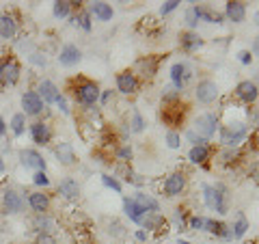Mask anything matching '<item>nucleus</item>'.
I'll return each mask as SVG.
<instances>
[{"label": "nucleus", "instance_id": "obj_43", "mask_svg": "<svg viewBox=\"0 0 259 244\" xmlns=\"http://www.w3.org/2000/svg\"><path fill=\"white\" fill-rule=\"evenodd\" d=\"M186 138L192 143V147H197V145H205V141L197 132H194V130H188V132H186Z\"/></svg>", "mask_w": 259, "mask_h": 244}, {"label": "nucleus", "instance_id": "obj_44", "mask_svg": "<svg viewBox=\"0 0 259 244\" xmlns=\"http://www.w3.org/2000/svg\"><path fill=\"white\" fill-rule=\"evenodd\" d=\"M35 244H59V242H56V238L52 233H39Z\"/></svg>", "mask_w": 259, "mask_h": 244}, {"label": "nucleus", "instance_id": "obj_26", "mask_svg": "<svg viewBox=\"0 0 259 244\" xmlns=\"http://www.w3.org/2000/svg\"><path fill=\"white\" fill-rule=\"evenodd\" d=\"M80 59H82V52H80V48L76 46H65L63 50H61V56H59V61L61 65H65V67H71V65H76Z\"/></svg>", "mask_w": 259, "mask_h": 244}, {"label": "nucleus", "instance_id": "obj_56", "mask_svg": "<svg viewBox=\"0 0 259 244\" xmlns=\"http://www.w3.org/2000/svg\"><path fill=\"white\" fill-rule=\"evenodd\" d=\"M255 145H257V149H259V132H257V136H255Z\"/></svg>", "mask_w": 259, "mask_h": 244}, {"label": "nucleus", "instance_id": "obj_35", "mask_svg": "<svg viewBox=\"0 0 259 244\" xmlns=\"http://www.w3.org/2000/svg\"><path fill=\"white\" fill-rule=\"evenodd\" d=\"M205 223H207L205 216H192V218H188V227L192 231H205Z\"/></svg>", "mask_w": 259, "mask_h": 244}, {"label": "nucleus", "instance_id": "obj_13", "mask_svg": "<svg viewBox=\"0 0 259 244\" xmlns=\"http://www.w3.org/2000/svg\"><path fill=\"white\" fill-rule=\"evenodd\" d=\"M190 78H192V71L186 63H175L171 67V80H173V87L177 89V91H182Z\"/></svg>", "mask_w": 259, "mask_h": 244}, {"label": "nucleus", "instance_id": "obj_28", "mask_svg": "<svg viewBox=\"0 0 259 244\" xmlns=\"http://www.w3.org/2000/svg\"><path fill=\"white\" fill-rule=\"evenodd\" d=\"M134 201L139 203V206H141V208H143L147 214H158V212H160V203H158L156 199H153L151 194L139 192V194H136V197H134Z\"/></svg>", "mask_w": 259, "mask_h": 244}, {"label": "nucleus", "instance_id": "obj_16", "mask_svg": "<svg viewBox=\"0 0 259 244\" xmlns=\"http://www.w3.org/2000/svg\"><path fill=\"white\" fill-rule=\"evenodd\" d=\"M37 95L41 97L44 104H56V100L61 97V91L54 83H50V80H41L37 87Z\"/></svg>", "mask_w": 259, "mask_h": 244}, {"label": "nucleus", "instance_id": "obj_30", "mask_svg": "<svg viewBox=\"0 0 259 244\" xmlns=\"http://www.w3.org/2000/svg\"><path fill=\"white\" fill-rule=\"evenodd\" d=\"M32 229L39 233H50L54 229V221L48 214H37L35 221H32Z\"/></svg>", "mask_w": 259, "mask_h": 244}, {"label": "nucleus", "instance_id": "obj_25", "mask_svg": "<svg viewBox=\"0 0 259 244\" xmlns=\"http://www.w3.org/2000/svg\"><path fill=\"white\" fill-rule=\"evenodd\" d=\"M209 156H212V147L205 143V145H197V147H192L188 151V160L192 165H207Z\"/></svg>", "mask_w": 259, "mask_h": 244}, {"label": "nucleus", "instance_id": "obj_10", "mask_svg": "<svg viewBox=\"0 0 259 244\" xmlns=\"http://www.w3.org/2000/svg\"><path fill=\"white\" fill-rule=\"evenodd\" d=\"M218 85L214 83V80H201V83L197 85V91H194V95H197V100L201 104H214L218 100Z\"/></svg>", "mask_w": 259, "mask_h": 244}, {"label": "nucleus", "instance_id": "obj_34", "mask_svg": "<svg viewBox=\"0 0 259 244\" xmlns=\"http://www.w3.org/2000/svg\"><path fill=\"white\" fill-rule=\"evenodd\" d=\"M246 229H248V221H246V216H244V214H238V221H236V225L231 227L233 238H242V235L246 233Z\"/></svg>", "mask_w": 259, "mask_h": 244}, {"label": "nucleus", "instance_id": "obj_53", "mask_svg": "<svg viewBox=\"0 0 259 244\" xmlns=\"http://www.w3.org/2000/svg\"><path fill=\"white\" fill-rule=\"evenodd\" d=\"M177 244H192V242H188V240H182V238H180V240H177Z\"/></svg>", "mask_w": 259, "mask_h": 244}, {"label": "nucleus", "instance_id": "obj_9", "mask_svg": "<svg viewBox=\"0 0 259 244\" xmlns=\"http://www.w3.org/2000/svg\"><path fill=\"white\" fill-rule=\"evenodd\" d=\"M117 89H119V93H123V95H134V93H139V89H141V80L134 76L132 69H125V71H121V74H117Z\"/></svg>", "mask_w": 259, "mask_h": 244}, {"label": "nucleus", "instance_id": "obj_54", "mask_svg": "<svg viewBox=\"0 0 259 244\" xmlns=\"http://www.w3.org/2000/svg\"><path fill=\"white\" fill-rule=\"evenodd\" d=\"M5 171V162H3V158H0V173Z\"/></svg>", "mask_w": 259, "mask_h": 244}, {"label": "nucleus", "instance_id": "obj_5", "mask_svg": "<svg viewBox=\"0 0 259 244\" xmlns=\"http://www.w3.org/2000/svg\"><path fill=\"white\" fill-rule=\"evenodd\" d=\"M20 74H22V67H20L18 59L9 56V59L0 61V87H13V85H18Z\"/></svg>", "mask_w": 259, "mask_h": 244}, {"label": "nucleus", "instance_id": "obj_45", "mask_svg": "<svg viewBox=\"0 0 259 244\" xmlns=\"http://www.w3.org/2000/svg\"><path fill=\"white\" fill-rule=\"evenodd\" d=\"M102 182L108 186V188H112V190H117V192H121V184L115 180V177H110V175H102Z\"/></svg>", "mask_w": 259, "mask_h": 244}, {"label": "nucleus", "instance_id": "obj_49", "mask_svg": "<svg viewBox=\"0 0 259 244\" xmlns=\"http://www.w3.org/2000/svg\"><path fill=\"white\" fill-rule=\"evenodd\" d=\"M100 97H102V104H104V106H106V104L110 102V97H112V91H104Z\"/></svg>", "mask_w": 259, "mask_h": 244}, {"label": "nucleus", "instance_id": "obj_37", "mask_svg": "<svg viewBox=\"0 0 259 244\" xmlns=\"http://www.w3.org/2000/svg\"><path fill=\"white\" fill-rule=\"evenodd\" d=\"M115 156H117L119 162H123V165H125V162L132 160V147H130V145H123V147H119L115 151Z\"/></svg>", "mask_w": 259, "mask_h": 244}, {"label": "nucleus", "instance_id": "obj_39", "mask_svg": "<svg viewBox=\"0 0 259 244\" xmlns=\"http://www.w3.org/2000/svg\"><path fill=\"white\" fill-rule=\"evenodd\" d=\"M74 22L76 24H80L84 30H91V15H89L87 11H82V13H78L76 18H74Z\"/></svg>", "mask_w": 259, "mask_h": 244}, {"label": "nucleus", "instance_id": "obj_47", "mask_svg": "<svg viewBox=\"0 0 259 244\" xmlns=\"http://www.w3.org/2000/svg\"><path fill=\"white\" fill-rule=\"evenodd\" d=\"M248 173H250V177H253V180L259 184V162H255V165H250V171H248Z\"/></svg>", "mask_w": 259, "mask_h": 244}, {"label": "nucleus", "instance_id": "obj_14", "mask_svg": "<svg viewBox=\"0 0 259 244\" xmlns=\"http://www.w3.org/2000/svg\"><path fill=\"white\" fill-rule=\"evenodd\" d=\"M30 136L32 141H35L37 145H48L52 141V128L46 124V121H35V124L30 126Z\"/></svg>", "mask_w": 259, "mask_h": 244}, {"label": "nucleus", "instance_id": "obj_42", "mask_svg": "<svg viewBox=\"0 0 259 244\" xmlns=\"http://www.w3.org/2000/svg\"><path fill=\"white\" fill-rule=\"evenodd\" d=\"M130 126H132V132H141L143 126H145V124H143V117H141L136 110L132 112V124H130Z\"/></svg>", "mask_w": 259, "mask_h": 244}, {"label": "nucleus", "instance_id": "obj_32", "mask_svg": "<svg viewBox=\"0 0 259 244\" xmlns=\"http://www.w3.org/2000/svg\"><path fill=\"white\" fill-rule=\"evenodd\" d=\"M11 130H13L15 136H22V134H24V130H26V117H24L22 112L13 115V119H11Z\"/></svg>", "mask_w": 259, "mask_h": 244}, {"label": "nucleus", "instance_id": "obj_12", "mask_svg": "<svg viewBox=\"0 0 259 244\" xmlns=\"http://www.w3.org/2000/svg\"><path fill=\"white\" fill-rule=\"evenodd\" d=\"M22 108L28 117H37L44 112V102L41 97L37 95V91H26L22 95Z\"/></svg>", "mask_w": 259, "mask_h": 244}, {"label": "nucleus", "instance_id": "obj_58", "mask_svg": "<svg viewBox=\"0 0 259 244\" xmlns=\"http://www.w3.org/2000/svg\"><path fill=\"white\" fill-rule=\"evenodd\" d=\"M74 244H82V242H74Z\"/></svg>", "mask_w": 259, "mask_h": 244}, {"label": "nucleus", "instance_id": "obj_24", "mask_svg": "<svg viewBox=\"0 0 259 244\" xmlns=\"http://www.w3.org/2000/svg\"><path fill=\"white\" fill-rule=\"evenodd\" d=\"M123 212H125V216L130 218V221H134V223H143V218L147 216V212L136 203L134 199H123Z\"/></svg>", "mask_w": 259, "mask_h": 244}, {"label": "nucleus", "instance_id": "obj_55", "mask_svg": "<svg viewBox=\"0 0 259 244\" xmlns=\"http://www.w3.org/2000/svg\"><path fill=\"white\" fill-rule=\"evenodd\" d=\"M255 24H257V26H259V11L255 13Z\"/></svg>", "mask_w": 259, "mask_h": 244}, {"label": "nucleus", "instance_id": "obj_23", "mask_svg": "<svg viewBox=\"0 0 259 244\" xmlns=\"http://www.w3.org/2000/svg\"><path fill=\"white\" fill-rule=\"evenodd\" d=\"M54 153H56V158H59L61 165H65V167L76 165V153H74V147H71L69 143H59L54 147Z\"/></svg>", "mask_w": 259, "mask_h": 244}, {"label": "nucleus", "instance_id": "obj_38", "mask_svg": "<svg viewBox=\"0 0 259 244\" xmlns=\"http://www.w3.org/2000/svg\"><path fill=\"white\" fill-rule=\"evenodd\" d=\"M166 145L171 149H177L182 145V136H180V132H175V130H171V132L166 134Z\"/></svg>", "mask_w": 259, "mask_h": 244}, {"label": "nucleus", "instance_id": "obj_36", "mask_svg": "<svg viewBox=\"0 0 259 244\" xmlns=\"http://www.w3.org/2000/svg\"><path fill=\"white\" fill-rule=\"evenodd\" d=\"M199 11H197V7H190L188 11H186V24H188L190 28H194V26H199Z\"/></svg>", "mask_w": 259, "mask_h": 244}, {"label": "nucleus", "instance_id": "obj_20", "mask_svg": "<svg viewBox=\"0 0 259 244\" xmlns=\"http://www.w3.org/2000/svg\"><path fill=\"white\" fill-rule=\"evenodd\" d=\"M180 46H182V50H186V52H194V50H199V48L203 46V39H201L194 30H184L180 35Z\"/></svg>", "mask_w": 259, "mask_h": 244}, {"label": "nucleus", "instance_id": "obj_31", "mask_svg": "<svg viewBox=\"0 0 259 244\" xmlns=\"http://www.w3.org/2000/svg\"><path fill=\"white\" fill-rule=\"evenodd\" d=\"M221 162L223 165H227V167H231V165H238V162L242 160V151L240 149H225L223 153H221Z\"/></svg>", "mask_w": 259, "mask_h": 244}, {"label": "nucleus", "instance_id": "obj_19", "mask_svg": "<svg viewBox=\"0 0 259 244\" xmlns=\"http://www.w3.org/2000/svg\"><path fill=\"white\" fill-rule=\"evenodd\" d=\"M18 35V22L11 13H0V39H13Z\"/></svg>", "mask_w": 259, "mask_h": 244}, {"label": "nucleus", "instance_id": "obj_4", "mask_svg": "<svg viewBox=\"0 0 259 244\" xmlns=\"http://www.w3.org/2000/svg\"><path fill=\"white\" fill-rule=\"evenodd\" d=\"M203 199L209 210H216L218 214H227V188L223 184L203 186Z\"/></svg>", "mask_w": 259, "mask_h": 244}, {"label": "nucleus", "instance_id": "obj_40", "mask_svg": "<svg viewBox=\"0 0 259 244\" xmlns=\"http://www.w3.org/2000/svg\"><path fill=\"white\" fill-rule=\"evenodd\" d=\"M180 5H182L180 0H168V3H164V5L160 7V15H168L171 11H175L177 7H180Z\"/></svg>", "mask_w": 259, "mask_h": 244}, {"label": "nucleus", "instance_id": "obj_15", "mask_svg": "<svg viewBox=\"0 0 259 244\" xmlns=\"http://www.w3.org/2000/svg\"><path fill=\"white\" fill-rule=\"evenodd\" d=\"M3 208H5L7 214H20L22 210H24V199H22V194L15 192V190H7V192L3 194Z\"/></svg>", "mask_w": 259, "mask_h": 244}, {"label": "nucleus", "instance_id": "obj_33", "mask_svg": "<svg viewBox=\"0 0 259 244\" xmlns=\"http://www.w3.org/2000/svg\"><path fill=\"white\" fill-rule=\"evenodd\" d=\"M71 3L69 0H59V3H54V18H67L71 13Z\"/></svg>", "mask_w": 259, "mask_h": 244}, {"label": "nucleus", "instance_id": "obj_18", "mask_svg": "<svg viewBox=\"0 0 259 244\" xmlns=\"http://www.w3.org/2000/svg\"><path fill=\"white\" fill-rule=\"evenodd\" d=\"M20 160H22V165L28 167V169H37V171H44L46 169L44 156L39 151H35V149H24V151H20Z\"/></svg>", "mask_w": 259, "mask_h": 244}, {"label": "nucleus", "instance_id": "obj_41", "mask_svg": "<svg viewBox=\"0 0 259 244\" xmlns=\"http://www.w3.org/2000/svg\"><path fill=\"white\" fill-rule=\"evenodd\" d=\"M32 182H35L37 186H48L50 184V177L46 175V171H37V173L32 175Z\"/></svg>", "mask_w": 259, "mask_h": 244}, {"label": "nucleus", "instance_id": "obj_50", "mask_svg": "<svg viewBox=\"0 0 259 244\" xmlns=\"http://www.w3.org/2000/svg\"><path fill=\"white\" fill-rule=\"evenodd\" d=\"M136 240H139V244H143L147 240V231H136Z\"/></svg>", "mask_w": 259, "mask_h": 244}, {"label": "nucleus", "instance_id": "obj_51", "mask_svg": "<svg viewBox=\"0 0 259 244\" xmlns=\"http://www.w3.org/2000/svg\"><path fill=\"white\" fill-rule=\"evenodd\" d=\"M253 54H257V56H259V37L253 42Z\"/></svg>", "mask_w": 259, "mask_h": 244}, {"label": "nucleus", "instance_id": "obj_52", "mask_svg": "<svg viewBox=\"0 0 259 244\" xmlns=\"http://www.w3.org/2000/svg\"><path fill=\"white\" fill-rule=\"evenodd\" d=\"M5 130H7V126H5V119H0V136L5 134Z\"/></svg>", "mask_w": 259, "mask_h": 244}, {"label": "nucleus", "instance_id": "obj_22", "mask_svg": "<svg viewBox=\"0 0 259 244\" xmlns=\"http://www.w3.org/2000/svg\"><path fill=\"white\" fill-rule=\"evenodd\" d=\"M205 231L214 233V235H218V238H223V240H233L231 227H229V225H225V223H221V221H214V218H207Z\"/></svg>", "mask_w": 259, "mask_h": 244}, {"label": "nucleus", "instance_id": "obj_21", "mask_svg": "<svg viewBox=\"0 0 259 244\" xmlns=\"http://www.w3.org/2000/svg\"><path fill=\"white\" fill-rule=\"evenodd\" d=\"M28 206L32 208V212H37V214H48V210H50V197H48L46 192H30Z\"/></svg>", "mask_w": 259, "mask_h": 244}, {"label": "nucleus", "instance_id": "obj_8", "mask_svg": "<svg viewBox=\"0 0 259 244\" xmlns=\"http://www.w3.org/2000/svg\"><path fill=\"white\" fill-rule=\"evenodd\" d=\"M186 190V173L184 171H175L164 180L162 184V192L166 194V197H177V194H182Z\"/></svg>", "mask_w": 259, "mask_h": 244}, {"label": "nucleus", "instance_id": "obj_57", "mask_svg": "<svg viewBox=\"0 0 259 244\" xmlns=\"http://www.w3.org/2000/svg\"><path fill=\"white\" fill-rule=\"evenodd\" d=\"M20 244H28V242H20Z\"/></svg>", "mask_w": 259, "mask_h": 244}, {"label": "nucleus", "instance_id": "obj_27", "mask_svg": "<svg viewBox=\"0 0 259 244\" xmlns=\"http://www.w3.org/2000/svg\"><path fill=\"white\" fill-rule=\"evenodd\" d=\"M59 194L63 199H78L80 194V184L76 180H71V177H65V180L59 184Z\"/></svg>", "mask_w": 259, "mask_h": 244}, {"label": "nucleus", "instance_id": "obj_29", "mask_svg": "<svg viewBox=\"0 0 259 244\" xmlns=\"http://www.w3.org/2000/svg\"><path fill=\"white\" fill-rule=\"evenodd\" d=\"M89 13H93L95 18L102 20V22L112 20V7H110L108 3H93L91 9H89Z\"/></svg>", "mask_w": 259, "mask_h": 244}, {"label": "nucleus", "instance_id": "obj_11", "mask_svg": "<svg viewBox=\"0 0 259 244\" xmlns=\"http://www.w3.org/2000/svg\"><path fill=\"white\" fill-rule=\"evenodd\" d=\"M236 97L242 104H255L259 97V87L253 83V80H242V83L236 87Z\"/></svg>", "mask_w": 259, "mask_h": 244}, {"label": "nucleus", "instance_id": "obj_3", "mask_svg": "<svg viewBox=\"0 0 259 244\" xmlns=\"http://www.w3.org/2000/svg\"><path fill=\"white\" fill-rule=\"evenodd\" d=\"M186 112H188V104L182 102V97H177V100H168L162 104V110H160V117L164 121L166 126H182L184 119H186Z\"/></svg>", "mask_w": 259, "mask_h": 244}, {"label": "nucleus", "instance_id": "obj_48", "mask_svg": "<svg viewBox=\"0 0 259 244\" xmlns=\"http://www.w3.org/2000/svg\"><path fill=\"white\" fill-rule=\"evenodd\" d=\"M56 106H59L63 112H69V108H67V102H65V97H63V95L59 97V100H56Z\"/></svg>", "mask_w": 259, "mask_h": 244}, {"label": "nucleus", "instance_id": "obj_6", "mask_svg": "<svg viewBox=\"0 0 259 244\" xmlns=\"http://www.w3.org/2000/svg\"><path fill=\"white\" fill-rule=\"evenodd\" d=\"M158 65H160V56H141L134 65V76L143 78V80H151L153 76L158 74Z\"/></svg>", "mask_w": 259, "mask_h": 244}, {"label": "nucleus", "instance_id": "obj_1", "mask_svg": "<svg viewBox=\"0 0 259 244\" xmlns=\"http://www.w3.org/2000/svg\"><path fill=\"white\" fill-rule=\"evenodd\" d=\"M71 85H74V100L80 104V106L84 108H91L95 106L97 102H100V87H97V83H93V80H87V78H80V80H71Z\"/></svg>", "mask_w": 259, "mask_h": 244}, {"label": "nucleus", "instance_id": "obj_17", "mask_svg": "<svg viewBox=\"0 0 259 244\" xmlns=\"http://www.w3.org/2000/svg\"><path fill=\"white\" fill-rule=\"evenodd\" d=\"M225 18L233 22V24H240V22H244L246 18V7L244 3H238V0H229L225 7Z\"/></svg>", "mask_w": 259, "mask_h": 244}, {"label": "nucleus", "instance_id": "obj_2", "mask_svg": "<svg viewBox=\"0 0 259 244\" xmlns=\"http://www.w3.org/2000/svg\"><path fill=\"white\" fill-rule=\"evenodd\" d=\"M246 134H248V128L244 121H229L221 130V143L227 149H238L240 143L246 138Z\"/></svg>", "mask_w": 259, "mask_h": 244}, {"label": "nucleus", "instance_id": "obj_7", "mask_svg": "<svg viewBox=\"0 0 259 244\" xmlns=\"http://www.w3.org/2000/svg\"><path fill=\"white\" fill-rule=\"evenodd\" d=\"M216 126H218V119L212 112H205V115H199L194 119V132L203 138L205 143L216 134Z\"/></svg>", "mask_w": 259, "mask_h": 244}, {"label": "nucleus", "instance_id": "obj_46", "mask_svg": "<svg viewBox=\"0 0 259 244\" xmlns=\"http://www.w3.org/2000/svg\"><path fill=\"white\" fill-rule=\"evenodd\" d=\"M238 59H240V63H242V65H250V61H253V56H250V52H248V50H242V52L238 54Z\"/></svg>", "mask_w": 259, "mask_h": 244}]
</instances>
